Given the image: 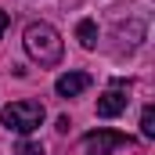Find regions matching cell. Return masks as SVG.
Instances as JSON below:
<instances>
[{
	"label": "cell",
	"mask_w": 155,
	"mask_h": 155,
	"mask_svg": "<svg viewBox=\"0 0 155 155\" xmlns=\"http://www.w3.org/2000/svg\"><path fill=\"white\" fill-rule=\"evenodd\" d=\"M22 43H25V54H29L36 65H58L61 54H65V43L58 36V29L47 25V22H29Z\"/></svg>",
	"instance_id": "obj_1"
},
{
	"label": "cell",
	"mask_w": 155,
	"mask_h": 155,
	"mask_svg": "<svg viewBox=\"0 0 155 155\" xmlns=\"http://www.w3.org/2000/svg\"><path fill=\"white\" fill-rule=\"evenodd\" d=\"M0 119H4V126L7 130H15V134H33L40 123H43V105L40 101H11L4 112H0Z\"/></svg>",
	"instance_id": "obj_2"
},
{
	"label": "cell",
	"mask_w": 155,
	"mask_h": 155,
	"mask_svg": "<svg viewBox=\"0 0 155 155\" xmlns=\"http://www.w3.org/2000/svg\"><path fill=\"white\" fill-rule=\"evenodd\" d=\"M83 144H87V155H112L116 148L134 144V137L116 134V130H94V134H87V137H83Z\"/></svg>",
	"instance_id": "obj_3"
},
{
	"label": "cell",
	"mask_w": 155,
	"mask_h": 155,
	"mask_svg": "<svg viewBox=\"0 0 155 155\" xmlns=\"http://www.w3.org/2000/svg\"><path fill=\"white\" fill-rule=\"evenodd\" d=\"M87 87H90V76L87 72H65V76H58V83H54V94L58 97H76Z\"/></svg>",
	"instance_id": "obj_4"
},
{
	"label": "cell",
	"mask_w": 155,
	"mask_h": 155,
	"mask_svg": "<svg viewBox=\"0 0 155 155\" xmlns=\"http://www.w3.org/2000/svg\"><path fill=\"white\" fill-rule=\"evenodd\" d=\"M119 112H126V94L108 90V94L97 97V116H101V119H116Z\"/></svg>",
	"instance_id": "obj_5"
},
{
	"label": "cell",
	"mask_w": 155,
	"mask_h": 155,
	"mask_svg": "<svg viewBox=\"0 0 155 155\" xmlns=\"http://www.w3.org/2000/svg\"><path fill=\"white\" fill-rule=\"evenodd\" d=\"M76 40L87 47V51H94V47H97V25H94L90 18H83V22L76 25Z\"/></svg>",
	"instance_id": "obj_6"
},
{
	"label": "cell",
	"mask_w": 155,
	"mask_h": 155,
	"mask_svg": "<svg viewBox=\"0 0 155 155\" xmlns=\"http://www.w3.org/2000/svg\"><path fill=\"white\" fill-rule=\"evenodd\" d=\"M141 137H155V108L152 105L141 112Z\"/></svg>",
	"instance_id": "obj_7"
},
{
	"label": "cell",
	"mask_w": 155,
	"mask_h": 155,
	"mask_svg": "<svg viewBox=\"0 0 155 155\" xmlns=\"http://www.w3.org/2000/svg\"><path fill=\"white\" fill-rule=\"evenodd\" d=\"M15 155H43V144H33V141H22Z\"/></svg>",
	"instance_id": "obj_8"
},
{
	"label": "cell",
	"mask_w": 155,
	"mask_h": 155,
	"mask_svg": "<svg viewBox=\"0 0 155 155\" xmlns=\"http://www.w3.org/2000/svg\"><path fill=\"white\" fill-rule=\"evenodd\" d=\"M7 22H11V18H7V11H0V36H4V29H7Z\"/></svg>",
	"instance_id": "obj_9"
}]
</instances>
